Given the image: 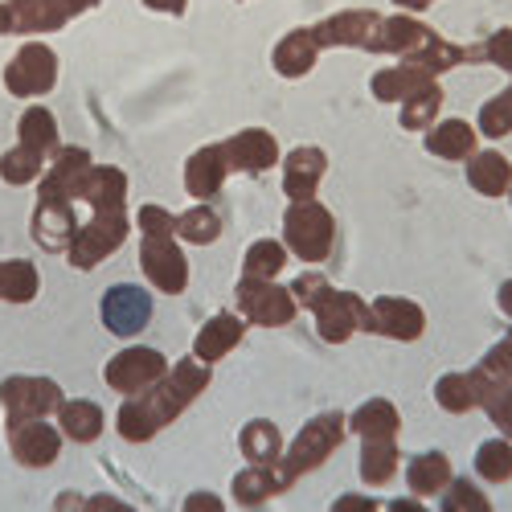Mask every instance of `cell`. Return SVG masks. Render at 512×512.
<instances>
[{
  "label": "cell",
  "mask_w": 512,
  "mask_h": 512,
  "mask_svg": "<svg viewBox=\"0 0 512 512\" xmlns=\"http://www.w3.org/2000/svg\"><path fill=\"white\" fill-rule=\"evenodd\" d=\"M205 386H209L205 361L168 365L156 386H148L144 394H132V402H123V410H119V435L127 443H148L160 426L173 422Z\"/></svg>",
  "instance_id": "cell-1"
},
{
  "label": "cell",
  "mask_w": 512,
  "mask_h": 512,
  "mask_svg": "<svg viewBox=\"0 0 512 512\" xmlns=\"http://www.w3.org/2000/svg\"><path fill=\"white\" fill-rule=\"evenodd\" d=\"M291 295H295V304L316 312V328L328 345H345L357 328H369V304H361L349 291L328 287L324 275H304Z\"/></svg>",
  "instance_id": "cell-2"
},
{
  "label": "cell",
  "mask_w": 512,
  "mask_h": 512,
  "mask_svg": "<svg viewBox=\"0 0 512 512\" xmlns=\"http://www.w3.org/2000/svg\"><path fill=\"white\" fill-rule=\"evenodd\" d=\"M283 238H287V250H295V259L324 263L332 254V242H336V222L316 197L291 201L283 213Z\"/></svg>",
  "instance_id": "cell-3"
},
{
  "label": "cell",
  "mask_w": 512,
  "mask_h": 512,
  "mask_svg": "<svg viewBox=\"0 0 512 512\" xmlns=\"http://www.w3.org/2000/svg\"><path fill=\"white\" fill-rule=\"evenodd\" d=\"M340 439H345V414L340 410H328V414H316L300 435H295V443L287 447V455L279 459L287 472H291V480L295 476H304V472H312V467H320L336 447H340Z\"/></svg>",
  "instance_id": "cell-4"
},
{
  "label": "cell",
  "mask_w": 512,
  "mask_h": 512,
  "mask_svg": "<svg viewBox=\"0 0 512 512\" xmlns=\"http://www.w3.org/2000/svg\"><path fill=\"white\" fill-rule=\"evenodd\" d=\"M234 300H238V312L250 320V324H263V328H283L295 320V295L283 291L275 279H246L238 283L234 291Z\"/></svg>",
  "instance_id": "cell-5"
},
{
  "label": "cell",
  "mask_w": 512,
  "mask_h": 512,
  "mask_svg": "<svg viewBox=\"0 0 512 512\" xmlns=\"http://www.w3.org/2000/svg\"><path fill=\"white\" fill-rule=\"evenodd\" d=\"M140 267L152 279V287H160L164 295H177L189 283V263H185L181 246L173 242V234H144V242H140Z\"/></svg>",
  "instance_id": "cell-6"
},
{
  "label": "cell",
  "mask_w": 512,
  "mask_h": 512,
  "mask_svg": "<svg viewBox=\"0 0 512 512\" xmlns=\"http://www.w3.org/2000/svg\"><path fill=\"white\" fill-rule=\"evenodd\" d=\"M123 238H127V213H95V222L82 226L70 238V263L74 267H95L123 246Z\"/></svg>",
  "instance_id": "cell-7"
},
{
  "label": "cell",
  "mask_w": 512,
  "mask_h": 512,
  "mask_svg": "<svg viewBox=\"0 0 512 512\" xmlns=\"http://www.w3.org/2000/svg\"><path fill=\"white\" fill-rule=\"evenodd\" d=\"M164 353L156 349H144V345H132V349H123L111 365H107V386L119 390V394H144L148 386H156V381L164 377Z\"/></svg>",
  "instance_id": "cell-8"
},
{
  "label": "cell",
  "mask_w": 512,
  "mask_h": 512,
  "mask_svg": "<svg viewBox=\"0 0 512 512\" xmlns=\"http://www.w3.org/2000/svg\"><path fill=\"white\" fill-rule=\"evenodd\" d=\"M54 74H58V58L50 46H41V41H33V46H25L9 70H5V82L9 91L21 95V99H33V95H46L54 87Z\"/></svg>",
  "instance_id": "cell-9"
},
{
  "label": "cell",
  "mask_w": 512,
  "mask_h": 512,
  "mask_svg": "<svg viewBox=\"0 0 512 512\" xmlns=\"http://www.w3.org/2000/svg\"><path fill=\"white\" fill-rule=\"evenodd\" d=\"M95 0H9V29L17 33H46L78 17L82 9H91Z\"/></svg>",
  "instance_id": "cell-10"
},
{
  "label": "cell",
  "mask_w": 512,
  "mask_h": 512,
  "mask_svg": "<svg viewBox=\"0 0 512 512\" xmlns=\"http://www.w3.org/2000/svg\"><path fill=\"white\" fill-rule=\"evenodd\" d=\"M365 332L390 336V340H418L426 332V312L414 300H402V295H381V300L369 304Z\"/></svg>",
  "instance_id": "cell-11"
},
{
  "label": "cell",
  "mask_w": 512,
  "mask_h": 512,
  "mask_svg": "<svg viewBox=\"0 0 512 512\" xmlns=\"http://www.w3.org/2000/svg\"><path fill=\"white\" fill-rule=\"evenodd\" d=\"M148 320H152V295L144 287L119 283L103 295V324L115 336H136V332H144Z\"/></svg>",
  "instance_id": "cell-12"
},
{
  "label": "cell",
  "mask_w": 512,
  "mask_h": 512,
  "mask_svg": "<svg viewBox=\"0 0 512 512\" xmlns=\"http://www.w3.org/2000/svg\"><path fill=\"white\" fill-rule=\"evenodd\" d=\"M91 177V156L82 148H66L58 156V164L50 168V177L41 181V201L46 205H70L74 197H82Z\"/></svg>",
  "instance_id": "cell-13"
},
{
  "label": "cell",
  "mask_w": 512,
  "mask_h": 512,
  "mask_svg": "<svg viewBox=\"0 0 512 512\" xmlns=\"http://www.w3.org/2000/svg\"><path fill=\"white\" fill-rule=\"evenodd\" d=\"M377 25L381 17L373 13H336L320 25H312V37H316V46L320 50H332V46H357V50H369L373 46V37H377Z\"/></svg>",
  "instance_id": "cell-14"
},
{
  "label": "cell",
  "mask_w": 512,
  "mask_h": 512,
  "mask_svg": "<svg viewBox=\"0 0 512 512\" xmlns=\"http://www.w3.org/2000/svg\"><path fill=\"white\" fill-rule=\"evenodd\" d=\"M222 148H226V160L234 173H263V168H271L279 160V144L263 127H246V132H238Z\"/></svg>",
  "instance_id": "cell-15"
},
{
  "label": "cell",
  "mask_w": 512,
  "mask_h": 512,
  "mask_svg": "<svg viewBox=\"0 0 512 512\" xmlns=\"http://www.w3.org/2000/svg\"><path fill=\"white\" fill-rule=\"evenodd\" d=\"M431 37H435V29H426L414 13H394V17H386V21L377 25V37H373V46H369V50L406 58V54L422 50Z\"/></svg>",
  "instance_id": "cell-16"
},
{
  "label": "cell",
  "mask_w": 512,
  "mask_h": 512,
  "mask_svg": "<svg viewBox=\"0 0 512 512\" xmlns=\"http://www.w3.org/2000/svg\"><path fill=\"white\" fill-rule=\"evenodd\" d=\"M58 390H54V381H41V377H17L5 386V410L13 422L21 418H41V414H50L58 406Z\"/></svg>",
  "instance_id": "cell-17"
},
{
  "label": "cell",
  "mask_w": 512,
  "mask_h": 512,
  "mask_svg": "<svg viewBox=\"0 0 512 512\" xmlns=\"http://www.w3.org/2000/svg\"><path fill=\"white\" fill-rule=\"evenodd\" d=\"M283 168H287L283 173V193L291 201H312L320 181H324V173H328V160H324L320 148H295Z\"/></svg>",
  "instance_id": "cell-18"
},
{
  "label": "cell",
  "mask_w": 512,
  "mask_h": 512,
  "mask_svg": "<svg viewBox=\"0 0 512 512\" xmlns=\"http://www.w3.org/2000/svg\"><path fill=\"white\" fill-rule=\"evenodd\" d=\"M226 173H230V160H226V148L213 144V148H201L189 156L185 164V189L197 197V201H209L226 185Z\"/></svg>",
  "instance_id": "cell-19"
},
{
  "label": "cell",
  "mask_w": 512,
  "mask_h": 512,
  "mask_svg": "<svg viewBox=\"0 0 512 512\" xmlns=\"http://www.w3.org/2000/svg\"><path fill=\"white\" fill-rule=\"evenodd\" d=\"M467 185L480 197H504L512 189V164L496 148H476L467 156Z\"/></svg>",
  "instance_id": "cell-20"
},
{
  "label": "cell",
  "mask_w": 512,
  "mask_h": 512,
  "mask_svg": "<svg viewBox=\"0 0 512 512\" xmlns=\"http://www.w3.org/2000/svg\"><path fill=\"white\" fill-rule=\"evenodd\" d=\"M58 447H62V435L50 431L46 422H13V451L21 463L46 467L58 459Z\"/></svg>",
  "instance_id": "cell-21"
},
{
  "label": "cell",
  "mask_w": 512,
  "mask_h": 512,
  "mask_svg": "<svg viewBox=\"0 0 512 512\" xmlns=\"http://www.w3.org/2000/svg\"><path fill=\"white\" fill-rule=\"evenodd\" d=\"M476 148H480V132L463 119H443L439 127L426 132V152L439 160H467Z\"/></svg>",
  "instance_id": "cell-22"
},
{
  "label": "cell",
  "mask_w": 512,
  "mask_h": 512,
  "mask_svg": "<svg viewBox=\"0 0 512 512\" xmlns=\"http://www.w3.org/2000/svg\"><path fill=\"white\" fill-rule=\"evenodd\" d=\"M484 386H488V377L480 369H472V373H447V377H439V386H435V402L447 414H467L472 406H480Z\"/></svg>",
  "instance_id": "cell-23"
},
{
  "label": "cell",
  "mask_w": 512,
  "mask_h": 512,
  "mask_svg": "<svg viewBox=\"0 0 512 512\" xmlns=\"http://www.w3.org/2000/svg\"><path fill=\"white\" fill-rule=\"evenodd\" d=\"M238 340H242V320L230 316V312H218L213 320H205V328L197 332V361L213 365V361H222L230 349H238Z\"/></svg>",
  "instance_id": "cell-24"
},
{
  "label": "cell",
  "mask_w": 512,
  "mask_h": 512,
  "mask_svg": "<svg viewBox=\"0 0 512 512\" xmlns=\"http://www.w3.org/2000/svg\"><path fill=\"white\" fill-rule=\"evenodd\" d=\"M316 54H320V46H316V37H312V29H291L279 46H275V70L283 74V78H304L312 66H316Z\"/></svg>",
  "instance_id": "cell-25"
},
{
  "label": "cell",
  "mask_w": 512,
  "mask_h": 512,
  "mask_svg": "<svg viewBox=\"0 0 512 512\" xmlns=\"http://www.w3.org/2000/svg\"><path fill=\"white\" fill-rule=\"evenodd\" d=\"M353 431H357L361 439H398L402 414H398V406L386 402V398H369V402H361L357 414H353Z\"/></svg>",
  "instance_id": "cell-26"
},
{
  "label": "cell",
  "mask_w": 512,
  "mask_h": 512,
  "mask_svg": "<svg viewBox=\"0 0 512 512\" xmlns=\"http://www.w3.org/2000/svg\"><path fill=\"white\" fill-rule=\"evenodd\" d=\"M406 484H410L414 496H439L451 484V459L443 451L414 455L410 467H406Z\"/></svg>",
  "instance_id": "cell-27"
},
{
  "label": "cell",
  "mask_w": 512,
  "mask_h": 512,
  "mask_svg": "<svg viewBox=\"0 0 512 512\" xmlns=\"http://www.w3.org/2000/svg\"><path fill=\"white\" fill-rule=\"evenodd\" d=\"M426 82H435V78H426L410 62H402V66H390V70H377L373 82H369V91L381 103H402L406 95H414L418 87H426Z\"/></svg>",
  "instance_id": "cell-28"
},
{
  "label": "cell",
  "mask_w": 512,
  "mask_h": 512,
  "mask_svg": "<svg viewBox=\"0 0 512 512\" xmlns=\"http://www.w3.org/2000/svg\"><path fill=\"white\" fill-rule=\"evenodd\" d=\"M82 197L95 205V213H123L127 177L119 173V168H91V177H87V189H82Z\"/></svg>",
  "instance_id": "cell-29"
},
{
  "label": "cell",
  "mask_w": 512,
  "mask_h": 512,
  "mask_svg": "<svg viewBox=\"0 0 512 512\" xmlns=\"http://www.w3.org/2000/svg\"><path fill=\"white\" fill-rule=\"evenodd\" d=\"M33 238L46 246V250H66L74 238V218H70V205H46L33 213Z\"/></svg>",
  "instance_id": "cell-30"
},
{
  "label": "cell",
  "mask_w": 512,
  "mask_h": 512,
  "mask_svg": "<svg viewBox=\"0 0 512 512\" xmlns=\"http://www.w3.org/2000/svg\"><path fill=\"white\" fill-rule=\"evenodd\" d=\"M398 467V439H361V480L381 488L394 480Z\"/></svg>",
  "instance_id": "cell-31"
},
{
  "label": "cell",
  "mask_w": 512,
  "mask_h": 512,
  "mask_svg": "<svg viewBox=\"0 0 512 512\" xmlns=\"http://www.w3.org/2000/svg\"><path fill=\"white\" fill-rule=\"evenodd\" d=\"M443 111V91L439 82H426V87H418L414 95L402 99V127L406 132H426Z\"/></svg>",
  "instance_id": "cell-32"
},
{
  "label": "cell",
  "mask_w": 512,
  "mask_h": 512,
  "mask_svg": "<svg viewBox=\"0 0 512 512\" xmlns=\"http://www.w3.org/2000/svg\"><path fill=\"white\" fill-rule=\"evenodd\" d=\"M58 418H62V431L74 439V443H91L103 435V410L95 402H62L58 406Z\"/></svg>",
  "instance_id": "cell-33"
},
{
  "label": "cell",
  "mask_w": 512,
  "mask_h": 512,
  "mask_svg": "<svg viewBox=\"0 0 512 512\" xmlns=\"http://www.w3.org/2000/svg\"><path fill=\"white\" fill-rule=\"evenodd\" d=\"M238 443H242V455H246L250 463H275L279 451H283V439H279V431H275V422H263V418L246 422Z\"/></svg>",
  "instance_id": "cell-34"
},
{
  "label": "cell",
  "mask_w": 512,
  "mask_h": 512,
  "mask_svg": "<svg viewBox=\"0 0 512 512\" xmlns=\"http://www.w3.org/2000/svg\"><path fill=\"white\" fill-rule=\"evenodd\" d=\"M283 267H287V246L275 242V238L254 242V246L246 250V259H242V275H246V279H275Z\"/></svg>",
  "instance_id": "cell-35"
},
{
  "label": "cell",
  "mask_w": 512,
  "mask_h": 512,
  "mask_svg": "<svg viewBox=\"0 0 512 512\" xmlns=\"http://www.w3.org/2000/svg\"><path fill=\"white\" fill-rule=\"evenodd\" d=\"M476 476L488 480V484L512 480V439L500 435V439L480 443V451H476Z\"/></svg>",
  "instance_id": "cell-36"
},
{
  "label": "cell",
  "mask_w": 512,
  "mask_h": 512,
  "mask_svg": "<svg viewBox=\"0 0 512 512\" xmlns=\"http://www.w3.org/2000/svg\"><path fill=\"white\" fill-rule=\"evenodd\" d=\"M476 132H480L484 140H504V136L512 132V82H508L500 95H492V99L480 107Z\"/></svg>",
  "instance_id": "cell-37"
},
{
  "label": "cell",
  "mask_w": 512,
  "mask_h": 512,
  "mask_svg": "<svg viewBox=\"0 0 512 512\" xmlns=\"http://www.w3.org/2000/svg\"><path fill=\"white\" fill-rule=\"evenodd\" d=\"M177 238H185L193 246H209L213 238H222V218L209 205H193L189 213L177 218Z\"/></svg>",
  "instance_id": "cell-38"
},
{
  "label": "cell",
  "mask_w": 512,
  "mask_h": 512,
  "mask_svg": "<svg viewBox=\"0 0 512 512\" xmlns=\"http://www.w3.org/2000/svg\"><path fill=\"white\" fill-rule=\"evenodd\" d=\"M21 144L33 148V152H50L58 144V123L46 107H29L21 115Z\"/></svg>",
  "instance_id": "cell-39"
},
{
  "label": "cell",
  "mask_w": 512,
  "mask_h": 512,
  "mask_svg": "<svg viewBox=\"0 0 512 512\" xmlns=\"http://www.w3.org/2000/svg\"><path fill=\"white\" fill-rule=\"evenodd\" d=\"M480 410L492 418V426L512 439V381H492L488 377V386H484V398H480Z\"/></svg>",
  "instance_id": "cell-40"
},
{
  "label": "cell",
  "mask_w": 512,
  "mask_h": 512,
  "mask_svg": "<svg viewBox=\"0 0 512 512\" xmlns=\"http://www.w3.org/2000/svg\"><path fill=\"white\" fill-rule=\"evenodd\" d=\"M37 295V271L29 263H0V300H29Z\"/></svg>",
  "instance_id": "cell-41"
},
{
  "label": "cell",
  "mask_w": 512,
  "mask_h": 512,
  "mask_svg": "<svg viewBox=\"0 0 512 512\" xmlns=\"http://www.w3.org/2000/svg\"><path fill=\"white\" fill-rule=\"evenodd\" d=\"M443 512H492V504L472 480H451L443 488Z\"/></svg>",
  "instance_id": "cell-42"
},
{
  "label": "cell",
  "mask_w": 512,
  "mask_h": 512,
  "mask_svg": "<svg viewBox=\"0 0 512 512\" xmlns=\"http://www.w3.org/2000/svg\"><path fill=\"white\" fill-rule=\"evenodd\" d=\"M0 173H5V181H13V185L33 181L41 173V152H33V148L21 144L17 152H9L5 160H0Z\"/></svg>",
  "instance_id": "cell-43"
},
{
  "label": "cell",
  "mask_w": 512,
  "mask_h": 512,
  "mask_svg": "<svg viewBox=\"0 0 512 512\" xmlns=\"http://www.w3.org/2000/svg\"><path fill=\"white\" fill-rule=\"evenodd\" d=\"M480 373L492 377V381H512V340L508 336L488 349V357L480 361Z\"/></svg>",
  "instance_id": "cell-44"
},
{
  "label": "cell",
  "mask_w": 512,
  "mask_h": 512,
  "mask_svg": "<svg viewBox=\"0 0 512 512\" xmlns=\"http://www.w3.org/2000/svg\"><path fill=\"white\" fill-rule=\"evenodd\" d=\"M136 226H140V234H173L177 238V218L164 205H144L136 213Z\"/></svg>",
  "instance_id": "cell-45"
},
{
  "label": "cell",
  "mask_w": 512,
  "mask_h": 512,
  "mask_svg": "<svg viewBox=\"0 0 512 512\" xmlns=\"http://www.w3.org/2000/svg\"><path fill=\"white\" fill-rule=\"evenodd\" d=\"M484 58L496 66V70H504V74H512V29H496L492 37H488V46H484Z\"/></svg>",
  "instance_id": "cell-46"
},
{
  "label": "cell",
  "mask_w": 512,
  "mask_h": 512,
  "mask_svg": "<svg viewBox=\"0 0 512 512\" xmlns=\"http://www.w3.org/2000/svg\"><path fill=\"white\" fill-rule=\"evenodd\" d=\"M144 5L156 9V13H173V17H177V13H185L189 0H144Z\"/></svg>",
  "instance_id": "cell-47"
},
{
  "label": "cell",
  "mask_w": 512,
  "mask_h": 512,
  "mask_svg": "<svg viewBox=\"0 0 512 512\" xmlns=\"http://www.w3.org/2000/svg\"><path fill=\"white\" fill-rule=\"evenodd\" d=\"M496 308L512 320V279H504V283H500V291H496Z\"/></svg>",
  "instance_id": "cell-48"
},
{
  "label": "cell",
  "mask_w": 512,
  "mask_h": 512,
  "mask_svg": "<svg viewBox=\"0 0 512 512\" xmlns=\"http://www.w3.org/2000/svg\"><path fill=\"white\" fill-rule=\"evenodd\" d=\"M185 508H222V504H218V496L201 492V496H189V504H185Z\"/></svg>",
  "instance_id": "cell-49"
},
{
  "label": "cell",
  "mask_w": 512,
  "mask_h": 512,
  "mask_svg": "<svg viewBox=\"0 0 512 512\" xmlns=\"http://www.w3.org/2000/svg\"><path fill=\"white\" fill-rule=\"evenodd\" d=\"M394 5H398V9H406V13H418V9L431 5V0H394Z\"/></svg>",
  "instance_id": "cell-50"
},
{
  "label": "cell",
  "mask_w": 512,
  "mask_h": 512,
  "mask_svg": "<svg viewBox=\"0 0 512 512\" xmlns=\"http://www.w3.org/2000/svg\"><path fill=\"white\" fill-rule=\"evenodd\" d=\"M0 29H9V9L0 5Z\"/></svg>",
  "instance_id": "cell-51"
},
{
  "label": "cell",
  "mask_w": 512,
  "mask_h": 512,
  "mask_svg": "<svg viewBox=\"0 0 512 512\" xmlns=\"http://www.w3.org/2000/svg\"><path fill=\"white\" fill-rule=\"evenodd\" d=\"M504 336H508V340H512V328H508V332H504Z\"/></svg>",
  "instance_id": "cell-52"
},
{
  "label": "cell",
  "mask_w": 512,
  "mask_h": 512,
  "mask_svg": "<svg viewBox=\"0 0 512 512\" xmlns=\"http://www.w3.org/2000/svg\"><path fill=\"white\" fill-rule=\"evenodd\" d=\"M508 197H512V189H508Z\"/></svg>",
  "instance_id": "cell-53"
}]
</instances>
